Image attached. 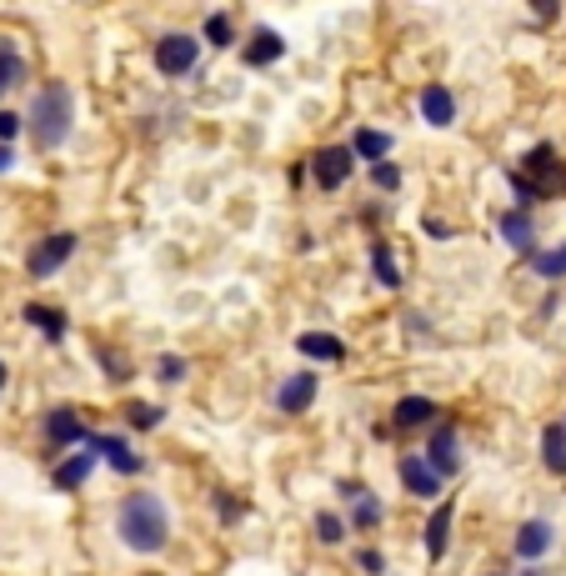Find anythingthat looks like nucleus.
<instances>
[{
    "mask_svg": "<svg viewBox=\"0 0 566 576\" xmlns=\"http://www.w3.org/2000/svg\"><path fill=\"white\" fill-rule=\"evenodd\" d=\"M171 532H175V522H171L165 497H156V491H126V497H120L116 536L131 546V552H141V556L165 552V546H171Z\"/></svg>",
    "mask_w": 566,
    "mask_h": 576,
    "instance_id": "f257e3e1",
    "label": "nucleus"
},
{
    "mask_svg": "<svg viewBox=\"0 0 566 576\" xmlns=\"http://www.w3.org/2000/svg\"><path fill=\"white\" fill-rule=\"evenodd\" d=\"M21 120H25V131H31L35 151H61L76 136V90H71V81H45L31 96V110Z\"/></svg>",
    "mask_w": 566,
    "mask_h": 576,
    "instance_id": "f03ea898",
    "label": "nucleus"
},
{
    "mask_svg": "<svg viewBox=\"0 0 566 576\" xmlns=\"http://www.w3.org/2000/svg\"><path fill=\"white\" fill-rule=\"evenodd\" d=\"M516 171L536 185V196L542 201H562L566 196V161H562V151H556L552 141H536L532 151H522Z\"/></svg>",
    "mask_w": 566,
    "mask_h": 576,
    "instance_id": "7ed1b4c3",
    "label": "nucleus"
},
{
    "mask_svg": "<svg viewBox=\"0 0 566 576\" xmlns=\"http://www.w3.org/2000/svg\"><path fill=\"white\" fill-rule=\"evenodd\" d=\"M76 250H81L76 231H51V236H41L25 250V276H31V281H51L55 271H66Z\"/></svg>",
    "mask_w": 566,
    "mask_h": 576,
    "instance_id": "20e7f679",
    "label": "nucleus"
},
{
    "mask_svg": "<svg viewBox=\"0 0 566 576\" xmlns=\"http://www.w3.org/2000/svg\"><path fill=\"white\" fill-rule=\"evenodd\" d=\"M41 441H45V457L51 461H61L71 446L81 451V441H86V422H81L76 406H66V402L51 406V412L41 416Z\"/></svg>",
    "mask_w": 566,
    "mask_h": 576,
    "instance_id": "39448f33",
    "label": "nucleus"
},
{
    "mask_svg": "<svg viewBox=\"0 0 566 576\" xmlns=\"http://www.w3.org/2000/svg\"><path fill=\"white\" fill-rule=\"evenodd\" d=\"M151 61H156V71H161L165 81H181V76H191V71H196L201 41L191 31H165L161 41L151 45Z\"/></svg>",
    "mask_w": 566,
    "mask_h": 576,
    "instance_id": "423d86ee",
    "label": "nucleus"
},
{
    "mask_svg": "<svg viewBox=\"0 0 566 576\" xmlns=\"http://www.w3.org/2000/svg\"><path fill=\"white\" fill-rule=\"evenodd\" d=\"M81 451H90L96 461H106L116 477H141V471H146L141 451H136L126 436H116V431H90V426H86V441H81Z\"/></svg>",
    "mask_w": 566,
    "mask_h": 576,
    "instance_id": "0eeeda50",
    "label": "nucleus"
},
{
    "mask_svg": "<svg viewBox=\"0 0 566 576\" xmlns=\"http://www.w3.org/2000/svg\"><path fill=\"white\" fill-rule=\"evenodd\" d=\"M341 501H346V532H376V526H386V501L376 497L371 487H361L356 477H341L337 481Z\"/></svg>",
    "mask_w": 566,
    "mask_h": 576,
    "instance_id": "6e6552de",
    "label": "nucleus"
},
{
    "mask_svg": "<svg viewBox=\"0 0 566 576\" xmlns=\"http://www.w3.org/2000/svg\"><path fill=\"white\" fill-rule=\"evenodd\" d=\"M552 552H556V522L552 516H526V522H516V532H512V556L516 562L542 566Z\"/></svg>",
    "mask_w": 566,
    "mask_h": 576,
    "instance_id": "1a4fd4ad",
    "label": "nucleus"
},
{
    "mask_svg": "<svg viewBox=\"0 0 566 576\" xmlns=\"http://www.w3.org/2000/svg\"><path fill=\"white\" fill-rule=\"evenodd\" d=\"M306 175L321 185V191H341V185L356 175V156H351V146H321V151L306 156Z\"/></svg>",
    "mask_w": 566,
    "mask_h": 576,
    "instance_id": "9d476101",
    "label": "nucleus"
},
{
    "mask_svg": "<svg viewBox=\"0 0 566 576\" xmlns=\"http://www.w3.org/2000/svg\"><path fill=\"white\" fill-rule=\"evenodd\" d=\"M426 467L436 471L441 481H457L461 477V431L451 422H436L431 436H426Z\"/></svg>",
    "mask_w": 566,
    "mask_h": 576,
    "instance_id": "9b49d317",
    "label": "nucleus"
},
{
    "mask_svg": "<svg viewBox=\"0 0 566 576\" xmlns=\"http://www.w3.org/2000/svg\"><path fill=\"white\" fill-rule=\"evenodd\" d=\"M396 477H402L406 497H416V501H441V497H447V481L426 467L421 451H406V457L396 461Z\"/></svg>",
    "mask_w": 566,
    "mask_h": 576,
    "instance_id": "f8f14e48",
    "label": "nucleus"
},
{
    "mask_svg": "<svg viewBox=\"0 0 566 576\" xmlns=\"http://www.w3.org/2000/svg\"><path fill=\"white\" fill-rule=\"evenodd\" d=\"M317 396H321V376H317V371H291V376L276 386L271 402H276V412H281V416H306Z\"/></svg>",
    "mask_w": 566,
    "mask_h": 576,
    "instance_id": "ddd939ff",
    "label": "nucleus"
},
{
    "mask_svg": "<svg viewBox=\"0 0 566 576\" xmlns=\"http://www.w3.org/2000/svg\"><path fill=\"white\" fill-rule=\"evenodd\" d=\"M441 422V402L421 392H406L402 402H392V431H431Z\"/></svg>",
    "mask_w": 566,
    "mask_h": 576,
    "instance_id": "4468645a",
    "label": "nucleus"
},
{
    "mask_svg": "<svg viewBox=\"0 0 566 576\" xmlns=\"http://www.w3.org/2000/svg\"><path fill=\"white\" fill-rule=\"evenodd\" d=\"M496 236L506 241V250L522 256V262L532 256L536 246H542V241H536V216H532V211H512V206L496 216Z\"/></svg>",
    "mask_w": 566,
    "mask_h": 576,
    "instance_id": "2eb2a0df",
    "label": "nucleus"
},
{
    "mask_svg": "<svg viewBox=\"0 0 566 576\" xmlns=\"http://www.w3.org/2000/svg\"><path fill=\"white\" fill-rule=\"evenodd\" d=\"M451 532H457V501L447 497V501H436L431 516H426V526H421V542H426V556H431V562H441V556H447Z\"/></svg>",
    "mask_w": 566,
    "mask_h": 576,
    "instance_id": "dca6fc26",
    "label": "nucleus"
},
{
    "mask_svg": "<svg viewBox=\"0 0 566 576\" xmlns=\"http://www.w3.org/2000/svg\"><path fill=\"white\" fill-rule=\"evenodd\" d=\"M416 110H421V120H426V126H436V131L457 126V96H451L441 81L421 86V96H416Z\"/></svg>",
    "mask_w": 566,
    "mask_h": 576,
    "instance_id": "f3484780",
    "label": "nucleus"
},
{
    "mask_svg": "<svg viewBox=\"0 0 566 576\" xmlns=\"http://www.w3.org/2000/svg\"><path fill=\"white\" fill-rule=\"evenodd\" d=\"M25 81H31V61H25L21 41H15V35H0V100L11 96V90H21Z\"/></svg>",
    "mask_w": 566,
    "mask_h": 576,
    "instance_id": "a211bd4d",
    "label": "nucleus"
},
{
    "mask_svg": "<svg viewBox=\"0 0 566 576\" xmlns=\"http://www.w3.org/2000/svg\"><path fill=\"white\" fill-rule=\"evenodd\" d=\"M241 61H246L250 71H266V66H276V61H286V41L271 31V25H256V31L246 35V51H241Z\"/></svg>",
    "mask_w": 566,
    "mask_h": 576,
    "instance_id": "6ab92c4d",
    "label": "nucleus"
},
{
    "mask_svg": "<svg viewBox=\"0 0 566 576\" xmlns=\"http://www.w3.org/2000/svg\"><path fill=\"white\" fill-rule=\"evenodd\" d=\"M296 351H301L306 361H321V366H341V361L351 356L337 331H301V337H296Z\"/></svg>",
    "mask_w": 566,
    "mask_h": 576,
    "instance_id": "aec40b11",
    "label": "nucleus"
},
{
    "mask_svg": "<svg viewBox=\"0 0 566 576\" xmlns=\"http://www.w3.org/2000/svg\"><path fill=\"white\" fill-rule=\"evenodd\" d=\"M346 146H351V156H356V161L376 166V161H392L396 136H392V131H382V126H356Z\"/></svg>",
    "mask_w": 566,
    "mask_h": 576,
    "instance_id": "412c9836",
    "label": "nucleus"
},
{
    "mask_svg": "<svg viewBox=\"0 0 566 576\" xmlns=\"http://www.w3.org/2000/svg\"><path fill=\"white\" fill-rule=\"evenodd\" d=\"M25 321H31L35 331H41L51 346H66V337H71V321H66V311L61 306H45V301H25Z\"/></svg>",
    "mask_w": 566,
    "mask_h": 576,
    "instance_id": "4be33fe9",
    "label": "nucleus"
},
{
    "mask_svg": "<svg viewBox=\"0 0 566 576\" xmlns=\"http://www.w3.org/2000/svg\"><path fill=\"white\" fill-rule=\"evenodd\" d=\"M90 477H96V457H90V451H71V457H61L51 467V487L55 491H81Z\"/></svg>",
    "mask_w": 566,
    "mask_h": 576,
    "instance_id": "5701e85b",
    "label": "nucleus"
},
{
    "mask_svg": "<svg viewBox=\"0 0 566 576\" xmlns=\"http://www.w3.org/2000/svg\"><path fill=\"white\" fill-rule=\"evenodd\" d=\"M366 262H371V276H376L386 291H402V286H406V271H402V262H396L392 241H371V246H366Z\"/></svg>",
    "mask_w": 566,
    "mask_h": 576,
    "instance_id": "b1692460",
    "label": "nucleus"
},
{
    "mask_svg": "<svg viewBox=\"0 0 566 576\" xmlns=\"http://www.w3.org/2000/svg\"><path fill=\"white\" fill-rule=\"evenodd\" d=\"M526 266H532L536 281L562 286V281H566V241H552V246H536L532 256H526Z\"/></svg>",
    "mask_w": 566,
    "mask_h": 576,
    "instance_id": "393cba45",
    "label": "nucleus"
},
{
    "mask_svg": "<svg viewBox=\"0 0 566 576\" xmlns=\"http://www.w3.org/2000/svg\"><path fill=\"white\" fill-rule=\"evenodd\" d=\"M542 467L552 471V477L566 481V426L562 422H546L542 426Z\"/></svg>",
    "mask_w": 566,
    "mask_h": 576,
    "instance_id": "a878e982",
    "label": "nucleus"
},
{
    "mask_svg": "<svg viewBox=\"0 0 566 576\" xmlns=\"http://www.w3.org/2000/svg\"><path fill=\"white\" fill-rule=\"evenodd\" d=\"M201 35H206L211 51H231V45H236V21H231L226 11H211L206 25H201Z\"/></svg>",
    "mask_w": 566,
    "mask_h": 576,
    "instance_id": "bb28decb",
    "label": "nucleus"
},
{
    "mask_svg": "<svg viewBox=\"0 0 566 576\" xmlns=\"http://www.w3.org/2000/svg\"><path fill=\"white\" fill-rule=\"evenodd\" d=\"M311 532H317L321 546H341L346 542V516H341V511H317V516H311Z\"/></svg>",
    "mask_w": 566,
    "mask_h": 576,
    "instance_id": "cd10ccee",
    "label": "nucleus"
},
{
    "mask_svg": "<svg viewBox=\"0 0 566 576\" xmlns=\"http://www.w3.org/2000/svg\"><path fill=\"white\" fill-rule=\"evenodd\" d=\"M161 422H165L161 402H126V426H131V431H156Z\"/></svg>",
    "mask_w": 566,
    "mask_h": 576,
    "instance_id": "c85d7f7f",
    "label": "nucleus"
},
{
    "mask_svg": "<svg viewBox=\"0 0 566 576\" xmlns=\"http://www.w3.org/2000/svg\"><path fill=\"white\" fill-rule=\"evenodd\" d=\"M506 191H512V211H536V206H542V196H536V185L526 181V175L516 171V166H512V171H506Z\"/></svg>",
    "mask_w": 566,
    "mask_h": 576,
    "instance_id": "c756f323",
    "label": "nucleus"
},
{
    "mask_svg": "<svg viewBox=\"0 0 566 576\" xmlns=\"http://www.w3.org/2000/svg\"><path fill=\"white\" fill-rule=\"evenodd\" d=\"M366 175H371V185L382 191V196H396L402 191V181H406V171L396 161H376V166H366Z\"/></svg>",
    "mask_w": 566,
    "mask_h": 576,
    "instance_id": "7c9ffc66",
    "label": "nucleus"
},
{
    "mask_svg": "<svg viewBox=\"0 0 566 576\" xmlns=\"http://www.w3.org/2000/svg\"><path fill=\"white\" fill-rule=\"evenodd\" d=\"M185 376H191V361H185V356H175V351L156 356V381H161V386H181Z\"/></svg>",
    "mask_w": 566,
    "mask_h": 576,
    "instance_id": "2f4dec72",
    "label": "nucleus"
},
{
    "mask_svg": "<svg viewBox=\"0 0 566 576\" xmlns=\"http://www.w3.org/2000/svg\"><path fill=\"white\" fill-rule=\"evenodd\" d=\"M211 501H216V516H221V526H236V522H246V501H241V497H231L226 487H216V491H211Z\"/></svg>",
    "mask_w": 566,
    "mask_h": 576,
    "instance_id": "473e14b6",
    "label": "nucleus"
},
{
    "mask_svg": "<svg viewBox=\"0 0 566 576\" xmlns=\"http://www.w3.org/2000/svg\"><path fill=\"white\" fill-rule=\"evenodd\" d=\"M96 356H100V371H106V381H131V361H120V351L96 346Z\"/></svg>",
    "mask_w": 566,
    "mask_h": 576,
    "instance_id": "72a5a7b5",
    "label": "nucleus"
},
{
    "mask_svg": "<svg viewBox=\"0 0 566 576\" xmlns=\"http://www.w3.org/2000/svg\"><path fill=\"white\" fill-rule=\"evenodd\" d=\"M356 572L361 576H386V552H376V546H356Z\"/></svg>",
    "mask_w": 566,
    "mask_h": 576,
    "instance_id": "f704fd0d",
    "label": "nucleus"
},
{
    "mask_svg": "<svg viewBox=\"0 0 566 576\" xmlns=\"http://www.w3.org/2000/svg\"><path fill=\"white\" fill-rule=\"evenodd\" d=\"M25 131V120H21V110H11V106H0V146H15V136Z\"/></svg>",
    "mask_w": 566,
    "mask_h": 576,
    "instance_id": "c9c22d12",
    "label": "nucleus"
},
{
    "mask_svg": "<svg viewBox=\"0 0 566 576\" xmlns=\"http://www.w3.org/2000/svg\"><path fill=\"white\" fill-rule=\"evenodd\" d=\"M421 231H426L431 241H451V236H457V226H451V221H441V216H426Z\"/></svg>",
    "mask_w": 566,
    "mask_h": 576,
    "instance_id": "e433bc0d",
    "label": "nucleus"
},
{
    "mask_svg": "<svg viewBox=\"0 0 566 576\" xmlns=\"http://www.w3.org/2000/svg\"><path fill=\"white\" fill-rule=\"evenodd\" d=\"M402 321H406V327L416 331V337H431V327H426V316H421V311H406Z\"/></svg>",
    "mask_w": 566,
    "mask_h": 576,
    "instance_id": "4c0bfd02",
    "label": "nucleus"
},
{
    "mask_svg": "<svg viewBox=\"0 0 566 576\" xmlns=\"http://www.w3.org/2000/svg\"><path fill=\"white\" fill-rule=\"evenodd\" d=\"M556 306H562V296H546V301H542V311H536V316H542V321H552V316H556Z\"/></svg>",
    "mask_w": 566,
    "mask_h": 576,
    "instance_id": "58836bf2",
    "label": "nucleus"
},
{
    "mask_svg": "<svg viewBox=\"0 0 566 576\" xmlns=\"http://www.w3.org/2000/svg\"><path fill=\"white\" fill-rule=\"evenodd\" d=\"M11 166H15V146H0V175L11 171Z\"/></svg>",
    "mask_w": 566,
    "mask_h": 576,
    "instance_id": "ea45409f",
    "label": "nucleus"
},
{
    "mask_svg": "<svg viewBox=\"0 0 566 576\" xmlns=\"http://www.w3.org/2000/svg\"><path fill=\"white\" fill-rule=\"evenodd\" d=\"M6 386H11V366H6V361H0V392H6Z\"/></svg>",
    "mask_w": 566,
    "mask_h": 576,
    "instance_id": "a19ab883",
    "label": "nucleus"
},
{
    "mask_svg": "<svg viewBox=\"0 0 566 576\" xmlns=\"http://www.w3.org/2000/svg\"><path fill=\"white\" fill-rule=\"evenodd\" d=\"M516 576H546V572H542V566H522V572H516Z\"/></svg>",
    "mask_w": 566,
    "mask_h": 576,
    "instance_id": "79ce46f5",
    "label": "nucleus"
},
{
    "mask_svg": "<svg viewBox=\"0 0 566 576\" xmlns=\"http://www.w3.org/2000/svg\"><path fill=\"white\" fill-rule=\"evenodd\" d=\"M487 576H501V572H487Z\"/></svg>",
    "mask_w": 566,
    "mask_h": 576,
    "instance_id": "37998d69",
    "label": "nucleus"
},
{
    "mask_svg": "<svg viewBox=\"0 0 566 576\" xmlns=\"http://www.w3.org/2000/svg\"><path fill=\"white\" fill-rule=\"evenodd\" d=\"M562 426H566V422H562Z\"/></svg>",
    "mask_w": 566,
    "mask_h": 576,
    "instance_id": "c03bdc74",
    "label": "nucleus"
}]
</instances>
